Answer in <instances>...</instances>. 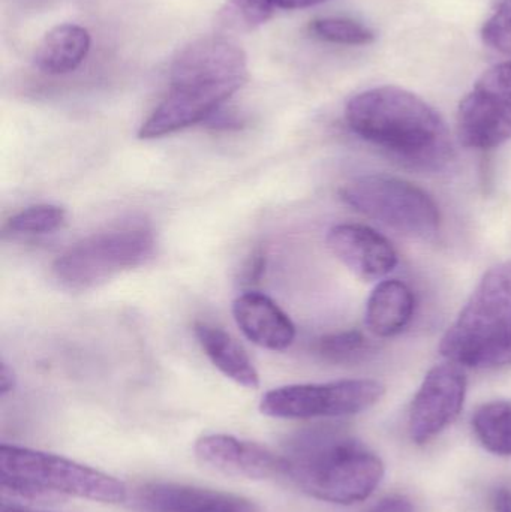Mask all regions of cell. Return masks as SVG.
Segmentation results:
<instances>
[{"label": "cell", "instance_id": "1", "mask_svg": "<svg viewBox=\"0 0 511 512\" xmlns=\"http://www.w3.org/2000/svg\"><path fill=\"white\" fill-rule=\"evenodd\" d=\"M345 119L362 140L410 167L440 170L452 161L443 117L410 90L381 86L359 93L348 102Z\"/></svg>", "mask_w": 511, "mask_h": 512}, {"label": "cell", "instance_id": "2", "mask_svg": "<svg viewBox=\"0 0 511 512\" xmlns=\"http://www.w3.org/2000/svg\"><path fill=\"white\" fill-rule=\"evenodd\" d=\"M284 475L318 501L353 505L366 501L384 478L383 460L339 427L302 430L282 454Z\"/></svg>", "mask_w": 511, "mask_h": 512}, {"label": "cell", "instance_id": "3", "mask_svg": "<svg viewBox=\"0 0 511 512\" xmlns=\"http://www.w3.org/2000/svg\"><path fill=\"white\" fill-rule=\"evenodd\" d=\"M0 486L33 501L75 496L99 504H122L128 489L122 481L74 460L17 445L0 447Z\"/></svg>", "mask_w": 511, "mask_h": 512}, {"label": "cell", "instance_id": "4", "mask_svg": "<svg viewBox=\"0 0 511 512\" xmlns=\"http://www.w3.org/2000/svg\"><path fill=\"white\" fill-rule=\"evenodd\" d=\"M511 342V261L486 271L458 319L440 343V352L459 366L491 369Z\"/></svg>", "mask_w": 511, "mask_h": 512}, {"label": "cell", "instance_id": "5", "mask_svg": "<svg viewBox=\"0 0 511 512\" xmlns=\"http://www.w3.org/2000/svg\"><path fill=\"white\" fill-rule=\"evenodd\" d=\"M339 195L351 209L411 239H432L440 231L434 198L408 180L386 174L357 177Z\"/></svg>", "mask_w": 511, "mask_h": 512}, {"label": "cell", "instance_id": "6", "mask_svg": "<svg viewBox=\"0 0 511 512\" xmlns=\"http://www.w3.org/2000/svg\"><path fill=\"white\" fill-rule=\"evenodd\" d=\"M153 252L155 237L144 228L95 234L60 255L54 261L53 276L63 288L87 291L146 264Z\"/></svg>", "mask_w": 511, "mask_h": 512}, {"label": "cell", "instance_id": "7", "mask_svg": "<svg viewBox=\"0 0 511 512\" xmlns=\"http://www.w3.org/2000/svg\"><path fill=\"white\" fill-rule=\"evenodd\" d=\"M384 394L386 387L374 379L285 385L264 394L260 411L281 420L350 417L377 405Z\"/></svg>", "mask_w": 511, "mask_h": 512}, {"label": "cell", "instance_id": "8", "mask_svg": "<svg viewBox=\"0 0 511 512\" xmlns=\"http://www.w3.org/2000/svg\"><path fill=\"white\" fill-rule=\"evenodd\" d=\"M246 78H221L209 75L170 77L167 98L141 125L138 138L155 140L215 116L246 84Z\"/></svg>", "mask_w": 511, "mask_h": 512}, {"label": "cell", "instance_id": "9", "mask_svg": "<svg viewBox=\"0 0 511 512\" xmlns=\"http://www.w3.org/2000/svg\"><path fill=\"white\" fill-rule=\"evenodd\" d=\"M458 137L465 147L477 150L511 140V60L489 68L462 99Z\"/></svg>", "mask_w": 511, "mask_h": 512}, {"label": "cell", "instance_id": "10", "mask_svg": "<svg viewBox=\"0 0 511 512\" xmlns=\"http://www.w3.org/2000/svg\"><path fill=\"white\" fill-rule=\"evenodd\" d=\"M468 381L459 364L446 363L426 373L411 405V441L425 445L444 432L464 408Z\"/></svg>", "mask_w": 511, "mask_h": 512}, {"label": "cell", "instance_id": "11", "mask_svg": "<svg viewBox=\"0 0 511 512\" xmlns=\"http://www.w3.org/2000/svg\"><path fill=\"white\" fill-rule=\"evenodd\" d=\"M195 456L203 465L231 477L267 480L284 475L282 456L236 436L221 433L201 436L195 442Z\"/></svg>", "mask_w": 511, "mask_h": 512}, {"label": "cell", "instance_id": "12", "mask_svg": "<svg viewBox=\"0 0 511 512\" xmlns=\"http://www.w3.org/2000/svg\"><path fill=\"white\" fill-rule=\"evenodd\" d=\"M330 252L360 279L380 280L398 265V252L374 228L341 224L327 233Z\"/></svg>", "mask_w": 511, "mask_h": 512}, {"label": "cell", "instance_id": "13", "mask_svg": "<svg viewBox=\"0 0 511 512\" xmlns=\"http://www.w3.org/2000/svg\"><path fill=\"white\" fill-rule=\"evenodd\" d=\"M233 316L242 333L260 348L281 352L296 339L290 316L267 295L245 292L233 303Z\"/></svg>", "mask_w": 511, "mask_h": 512}, {"label": "cell", "instance_id": "14", "mask_svg": "<svg viewBox=\"0 0 511 512\" xmlns=\"http://www.w3.org/2000/svg\"><path fill=\"white\" fill-rule=\"evenodd\" d=\"M141 502L150 512H260L243 496L177 483L149 484Z\"/></svg>", "mask_w": 511, "mask_h": 512}, {"label": "cell", "instance_id": "15", "mask_svg": "<svg viewBox=\"0 0 511 512\" xmlns=\"http://www.w3.org/2000/svg\"><path fill=\"white\" fill-rule=\"evenodd\" d=\"M92 47V36L80 24L65 23L45 33L33 51V66L41 74L65 75L83 65Z\"/></svg>", "mask_w": 511, "mask_h": 512}, {"label": "cell", "instance_id": "16", "mask_svg": "<svg viewBox=\"0 0 511 512\" xmlns=\"http://www.w3.org/2000/svg\"><path fill=\"white\" fill-rule=\"evenodd\" d=\"M416 300L413 292L398 279L383 280L375 286L366 303L365 324L374 336L393 337L413 319Z\"/></svg>", "mask_w": 511, "mask_h": 512}, {"label": "cell", "instance_id": "17", "mask_svg": "<svg viewBox=\"0 0 511 512\" xmlns=\"http://www.w3.org/2000/svg\"><path fill=\"white\" fill-rule=\"evenodd\" d=\"M194 331L204 354L222 375L249 390L260 387L257 369L249 360L248 354L243 351L242 346L230 334L206 322L195 324Z\"/></svg>", "mask_w": 511, "mask_h": 512}, {"label": "cell", "instance_id": "18", "mask_svg": "<svg viewBox=\"0 0 511 512\" xmlns=\"http://www.w3.org/2000/svg\"><path fill=\"white\" fill-rule=\"evenodd\" d=\"M473 430L485 450L495 456H511V402L486 403L473 417Z\"/></svg>", "mask_w": 511, "mask_h": 512}, {"label": "cell", "instance_id": "19", "mask_svg": "<svg viewBox=\"0 0 511 512\" xmlns=\"http://www.w3.org/2000/svg\"><path fill=\"white\" fill-rule=\"evenodd\" d=\"M276 9L275 0H227L215 24L221 32L249 33L266 24Z\"/></svg>", "mask_w": 511, "mask_h": 512}, {"label": "cell", "instance_id": "20", "mask_svg": "<svg viewBox=\"0 0 511 512\" xmlns=\"http://www.w3.org/2000/svg\"><path fill=\"white\" fill-rule=\"evenodd\" d=\"M309 33L315 39L336 45H369L375 41V32L360 21L342 17H324L311 21Z\"/></svg>", "mask_w": 511, "mask_h": 512}, {"label": "cell", "instance_id": "21", "mask_svg": "<svg viewBox=\"0 0 511 512\" xmlns=\"http://www.w3.org/2000/svg\"><path fill=\"white\" fill-rule=\"evenodd\" d=\"M374 351L371 340L359 330L327 334L317 343V352L330 363H357Z\"/></svg>", "mask_w": 511, "mask_h": 512}, {"label": "cell", "instance_id": "22", "mask_svg": "<svg viewBox=\"0 0 511 512\" xmlns=\"http://www.w3.org/2000/svg\"><path fill=\"white\" fill-rule=\"evenodd\" d=\"M65 209L53 204L27 207L8 221V228L14 234H48L59 230L65 224Z\"/></svg>", "mask_w": 511, "mask_h": 512}, {"label": "cell", "instance_id": "23", "mask_svg": "<svg viewBox=\"0 0 511 512\" xmlns=\"http://www.w3.org/2000/svg\"><path fill=\"white\" fill-rule=\"evenodd\" d=\"M482 39L491 50L511 57V0H500L482 27Z\"/></svg>", "mask_w": 511, "mask_h": 512}, {"label": "cell", "instance_id": "24", "mask_svg": "<svg viewBox=\"0 0 511 512\" xmlns=\"http://www.w3.org/2000/svg\"><path fill=\"white\" fill-rule=\"evenodd\" d=\"M368 512H416V508L407 496L392 495L381 499Z\"/></svg>", "mask_w": 511, "mask_h": 512}, {"label": "cell", "instance_id": "25", "mask_svg": "<svg viewBox=\"0 0 511 512\" xmlns=\"http://www.w3.org/2000/svg\"><path fill=\"white\" fill-rule=\"evenodd\" d=\"M492 505H494V512H511V489L500 487L495 490Z\"/></svg>", "mask_w": 511, "mask_h": 512}, {"label": "cell", "instance_id": "26", "mask_svg": "<svg viewBox=\"0 0 511 512\" xmlns=\"http://www.w3.org/2000/svg\"><path fill=\"white\" fill-rule=\"evenodd\" d=\"M329 0H275L276 8L285 9V11H296V9L312 8V6L321 5Z\"/></svg>", "mask_w": 511, "mask_h": 512}, {"label": "cell", "instance_id": "27", "mask_svg": "<svg viewBox=\"0 0 511 512\" xmlns=\"http://www.w3.org/2000/svg\"><path fill=\"white\" fill-rule=\"evenodd\" d=\"M15 387V375L12 372L11 367L2 361V369H0V394L6 396L9 391L14 390Z\"/></svg>", "mask_w": 511, "mask_h": 512}, {"label": "cell", "instance_id": "28", "mask_svg": "<svg viewBox=\"0 0 511 512\" xmlns=\"http://www.w3.org/2000/svg\"><path fill=\"white\" fill-rule=\"evenodd\" d=\"M511 366V342L497 358H495L494 364L492 367H504Z\"/></svg>", "mask_w": 511, "mask_h": 512}, {"label": "cell", "instance_id": "29", "mask_svg": "<svg viewBox=\"0 0 511 512\" xmlns=\"http://www.w3.org/2000/svg\"><path fill=\"white\" fill-rule=\"evenodd\" d=\"M0 512H39V511H32L27 510V508H21V507H15V505H9V504H2V511Z\"/></svg>", "mask_w": 511, "mask_h": 512}]
</instances>
